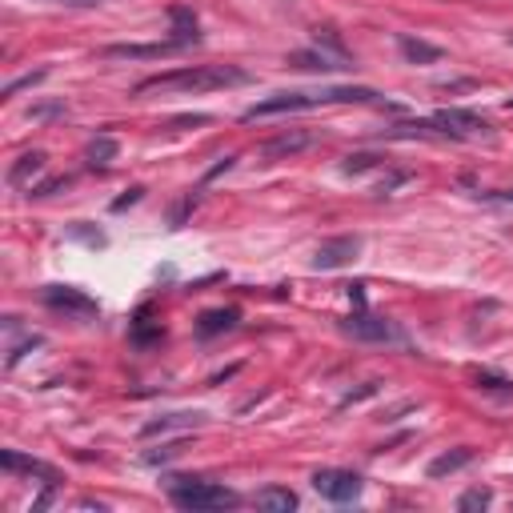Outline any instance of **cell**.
Listing matches in <instances>:
<instances>
[{"label": "cell", "mask_w": 513, "mask_h": 513, "mask_svg": "<svg viewBox=\"0 0 513 513\" xmlns=\"http://www.w3.org/2000/svg\"><path fill=\"white\" fill-rule=\"evenodd\" d=\"M249 72L237 64H189V69L156 72L137 85V93H213V88H233L249 85Z\"/></svg>", "instance_id": "obj_1"}, {"label": "cell", "mask_w": 513, "mask_h": 513, "mask_svg": "<svg viewBox=\"0 0 513 513\" xmlns=\"http://www.w3.org/2000/svg\"><path fill=\"white\" fill-rule=\"evenodd\" d=\"M374 105L377 93L374 88H357V85H341V88H317V93H273L265 101H256L253 109H245V121H261V117H277V113H305V109H321V105Z\"/></svg>", "instance_id": "obj_2"}, {"label": "cell", "mask_w": 513, "mask_h": 513, "mask_svg": "<svg viewBox=\"0 0 513 513\" xmlns=\"http://www.w3.org/2000/svg\"><path fill=\"white\" fill-rule=\"evenodd\" d=\"M169 498L177 509H193V513H205V509H233L237 493L221 482H205V477H172L169 482Z\"/></svg>", "instance_id": "obj_3"}, {"label": "cell", "mask_w": 513, "mask_h": 513, "mask_svg": "<svg viewBox=\"0 0 513 513\" xmlns=\"http://www.w3.org/2000/svg\"><path fill=\"white\" fill-rule=\"evenodd\" d=\"M313 490H317L325 501L345 506V501L361 498V477L353 474V469H317V474H313Z\"/></svg>", "instance_id": "obj_4"}, {"label": "cell", "mask_w": 513, "mask_h": 513, "mask_svg": "<svg viewBox=\"0 0 513 513\" xmlns=\"http://www.w3.org/2000/svg\"><path fill=\"white\" fill-rule=\"evenodd\" d=\"M40 297H45L48 309L64 313V317H77V321H88V317H97V313H101V305H97L93 297L80 293V289H72V285H48Z\"/></svg>", "instance_id": "obj_5"}, {"label": "cell", "mask_w": 513, "mask_h": 513, "mask_svg": "<svg viewBox=\"0 0 513 513\" xmlns=\"http://www.w3.org/2000/svg\"><path fill=\"white\" fill-rule=\"evenodd\" d=\"M357 253H361V237H357V233L329 237V241H321V245H317V253H313V269H317V273L341 269V265L357 261Z\"/></svg>", "instance_id": "obj_6"}, {"label": "cell", "mask_w": 513, "mask_h": 513, "mask_svg": "<svg viewBox=\"0 0 513 513\" xmlns=\"http://www.w3.org/2000/svg\"><path fill=\"white\" fill-rule=\"evenodd\" d=\"M341 329L357 341H374V345H385V341H401V333L393 329V321L385 317H369L366 309H357L349 321H341Z\"/></svg>", "instance_id": "obj_7"}, {"label": "cell", "mask_w": 513, "mask_h": 513, "mask_svg": "<svg viewBox=\"0 0 513 513\" xmlns=\"http://www.w3.org/2000/svg\"><path fill=\"white\" fill-rule=\"evenodd\" d=\"M433 125H442L450 137H477V132H490V125L469 109H442L433 117Z\"/></svg>", "instance_id": "obj_8"}, {"label": "cell", "mask_w": 513, "mask_h": 513, "mask_svg": "<svg viewBox=\"0 0 513 513\" xmlns=\"http://www.w3.org/2000/svg\"><path fill=\"white\" fill-rule=\"evenodd\" d=\"M0 466H4L8 474L40 477L45 485H56V482H61V474H56L53 466H45V461H37V458H24V453H16V450H4V453H0Z\"/></svg>", "instance_id": "obj_9"}, {"label": "cell", "mask_w": 513, "mask_h": 513, "mask_svg": "<svg viewBox=\"0 0 513 513\" xmlns=\"http://www.w3.org/2000/svg\"><path fill=\"white\" fill-rule=\"evenodd\" d=\"M397 48H401V56L409 64H437L445 56V48L429 45V40H421V37H409V32H401V37H397Z\"/></svg>", "instance_id": "obj_10"}, {"label": "cell", "mask_w": 513, "mask_h": 513, "mask_svg": "<svg viewBox=\"0 0 513 513\" xmlns=\"http://www.w3.org/2000/svg\"><path fill=\"white\" fill-rule=\"evenodd\" d=\"M293 69H305V72H333V69H345V56H329L325 48H301V53L289 56Z\"/></svg>", "instance_id": "obj_11"}, {"label": "cell", "mask_w": 513, "mask_h": 513, "mask_svg": "<svg viewBox=\"0 0 513 513\" xmlns=\"http://www.w3.org/2000/svg\"><path fill=\"white\" fill-rule=\"evenodd\" d=\"M177 40H161V45H109L105 48V56H117V61H140V56H169L177 53Z\"/></svg>", "instance_id": "obj_12"}, {"label": "cell", "mask_w": 513, "mask_h": 513, "mask_svg": "<svg viewBox=\"0 0 513 513\" xmlns=\"http://www.w3.org/2000/svg\"><path fill=\"white\" fill-rule=\"evenodd\" d=\"M237 317H241L237 309H209V313H201V321H197V337L209 341V337H217V333H229V329H237Z\"/></svg>", "instance_id": "obj_13"}, {"label": "cell", "mask_w": 513, "mask_h": 513, "mask_svg": "<svg viewBox=\"0 0 513 513\" xmlns=\"http://www.w3.org/2000/svg\"><path fill=\"white\" fill-rule=\"evenodd\" d=\"M169 16H172V40H177L181 48H189V45H197V40H201V29H197V16H193V8L177 4Z\"/></svg>", "instance_id": "obj_14"}, {"label": "cell", "mask_w": 513, "mask_h": 513, "mask_svg": "<svg viewBox=\"0 0 513 513\" xmlns=\"http://www.w3.org/2000/svg\"><path fill=\"white\" fill-rule=\"evenodd\" d=\"M201 421H205V413H164V417L148 421L140 433L156 437V433H169V429H193V425H201Z\"/></svg>", "instance_id": "obj_15"}, {"label": "cell", "mask_w": 513, "mask_h": 513, "mask_svg": "<svg viewBox=\"0 0 513 513\" xmlns=\"http://www.w3.org/2000/svg\"><path fill=\"white\" fill-rule=\"evenodd\" d=\"M469 461H474V450H466V445H461V450H450V453H442V458H433L429 461V477H450V474H458V469H466Z\"/></svg>", "instance_id": "obj_16"}, {"label": "cell", "mask_w": 513, "mask_h": 513, "mask_svg": "<svg viewBox=\"0 0 513 513\" xmlns=\"http://www.w3.org/2000/svg\"><path fill=\"white\" fill-rule=\"evenodd\" d=\"M313 140H317L313 132H285V137L269 140L261 153H265V156H293V153H301V148H309Z\"/></svg>", "instance_id": "obj_17"}, {"label": "cell", "mask_w": 513, "mask_h": 513, "mask_svg": "<svg viewBox=\"0 0 513 513\" xmlns=\"http://www.w3.org/2000/svg\"><path fill=\"white\" fill-rule=\"evenodd\" d=\"M256 506L269 509V513H289V509H297V493L281 490V485H269V490L256 493Z\"/></svg>", "instance_id": "obj_18"}, {"label": "cell", "mask_w": 513, "mask_h": 513, "mask_svg": "<svg viewBox=\"0 0 513 513\" xmlns=\"http://www.w3.org/2000/svg\"><path fill=\"white\" fill-rule=\"evenodd\" d=\"M40 169H45V153H24L21 161L8 169V185H24V181L37 177Z\"/></svg>", "instance_id": "obj_19"}, {"label": "cell", "mask_w": 513, "mask_h": 513, "mask_svg": "<svg viewBox=\"0 0 513 513\" xmlns=\"http://www.w3.org/2000/svg\"><path fill=\"white\" fill-rule=\"evenodd\" d=\"M85 156H88L93 169H105V164L117 156V140H113V137H93V140H88V148H85Z\"/></svg>", "instance_id": "obj_20"}, {"label": "cell", "mask_w": 513, "mask_h": 513, "mask_svg": "<svg viewBox=\"0 0 513 513\" xmlns=\"http://www.w3.org/2000/svg\"><path fill=\"white\" fill-rule=\"evenodd\" d=\"M48 77V69H37V72H24V77H16L13 85H4V97H16L21 88H32V85H40V80Z\"/></svg>", "instance_id": "obj_21"}, {"label": "cell", "mask_w": 513, "mask_h": 513, "mask_svg": "<svg viewBox=\"0 0 513 513\" xmlns=\"http://www.w3.org/2000/svg\"><path fill=\"white\" fill-rule=\"evenodd\" d=\"M490 501H493L490 490H469V493H461L458 498V509H485Z\"/></svg>", "instance_id": "obj_22"}, {"label": "cell", "mask_w": 513, "mask_h": 513, "mask_svg": "<svg viewBox=\"0 0 513 513\" xmlns=\"http://www.w3.org/2000/svg\"><path fill=\"white\" fill-rule=\"evenodd\" d=\"M377 389H382V382H366L361 389H353V393H345V397H341V409H349V405H357V401H366V397H374Z\"/></svg>", "instance_id": "obj_23"}, {"label": "cell", "mask_w": 513, "mask_h": 513, "mask_svg": "<svg viewBox=\"0 0 513 513\" xmlns=\"http://www.w3.org/2000/svg\"><path fill=\"white\" fill-rule=\"evenodd\" d=\"M374 164H377L374 153H353V156H345V172H366V169H374Z\"/></svg>", "instance_id": "obj_24"}, {"label": "cell", "mask_w": 513, "mask_h": 513, "mask_svg": "<svg viewBox=\"0 0 513 513\" xmlns=\"http://www.w3.org/2000/svg\"><path fill=\"white\" fill-rule=\"evenodd\" d=\"M477 385H482V389H506V393H513V382H506V377H498V374H477Z\"/></svg>", "instance_id": "obj_25"}, {"label": "cell", "mask_w": 513, "mask_h": 513, "mask_svg": "<svg viewBox=\"0 0 513 513\" xmlns=\"http://www.w3.org/2000/svg\"><path fill=\"white\" fill-rule=\"evenodd\" d=\"M140 193H145V189H129V197H121V201H113V209H129V205H137L140 201Z\"/></svg>", "instance_id": "obj_26"}, {"label": "cell", "mask_w": 513, "mask_h": 513, "mask_svg": "<svg viewBox=\"0 0 513 513\" xmlns=\"http://www.w3.org/2000/svg\"><path fill=\"white\" fill-rule=\"evenodd\" d=\"M349 301L357 305V309H366V285H349Z\"/></svg>", "instance_id": "obj_27"}, {"label": "cell", "mask_w": 513, "mask_h": 513, "mask_svg": "<svg viewBox=\"0 0 513 513\" xmlns=\"http://www.w3.org/2000/svg\"><path fill=\"white\" fill-rule=\"evenodd\" d=\"M64 4H97V0H64Z\"/></svg>", "instance_id": "obj_28"}, {"label": "cell", "mask_w": 513, "mask_h": 513, "mask_svg": "<svg viewBox=\"0 0 513 513\" xmlns=\"http://www.w3.org/2000/svg\"><path fill=\"white\" fill-rule=\"evenodd\" d=\"M509 45H513V32H509Z\"/></svg>", "instance_id": "obj_29"}]
</instances>
